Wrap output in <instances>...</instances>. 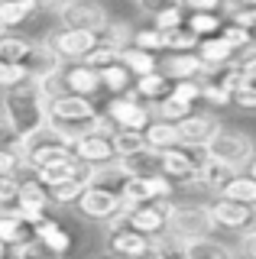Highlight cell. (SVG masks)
I'll return each mask as SVG.
<instances>
[{"instance_id":"cell-56","label":"cell","mask_w":256,"mask_h":259,"mask_svg":"<svg viewBox=\"0 0 256 259\" xmlns=\"http://www.w3.org/2000/svg\"><path fill=\"white\" fill-rule=\"evenodd\" d=\"M246 233H256V207L250 210V217H246V224H243V230H240V237H246Z\"/></svg>"},{"instance_id":"cell-17","label":"cell","mask_w":256,"mask_h":259,"mask_svg":"<svg viewBox=\"0 0 256 259\" xmlns=\"http://www.w3.org/2000/svg\"><path fill=\"white\" fill-rule=\"evenodd\" d=\"M71 156L81 162V165H88V168L117 162V152H114L110 136H101V133H81V136H75V140H71Z\"/></svg>"},{"instance_id":"cell-47","label":"cell","mask_w":256,"mask_h":259,"mask_svg":"<svg viewBox=\"0 0 256 259\" xmlns=\"http://www.w3.org/2000/svg\"><path fill=\"white\" fill-rule=\"evenodd\" d=\"M230 107L243 110V113H256V88L240 84L234 94H230Z\"/></svg>"},{"instance_id":"cell-26","label":"cell","mask_w":256,"mask_h":259,"mask_svg":"<svg viewBox=\"0 0 256 259\" xmlns=\"http://www.w3.org/2000/svg\"><path fill=\"white\" fill-rule=\"evenodd\" d=\"M117 165L123 168L126 178H149V175H159V152L140 149V152H130V156L117 159Z\"/></svg>"},{"instance_id":"cell-21","label":"cell","mask_w":256,"mask_h":259,"mask_svg":"<svg viewBox=\"0 0 256 259\" xmlns=\"http://www.w3.org/2000/svg\"><path fill=\"white\" fill-rule=\"evenodd\" d=\"M250 210L253 207H243V204L227 201V198H214L211 204H207V214H211L214 230H227V233H240V230H243Z\"/></svg>"},{"instance_id":"cell-30","label":"cell","mask_w":256,"mask_h":259,"mask_svg":"<svg viewBox=\"0 0 256 259\" xmlns=\"http://www.w3.org/2000/svg\"><path fill=\"white\" fill-rule=\"evenodd\" d=\"M143 143H146V149L153 152H165L172 149V146H179V136H175V123H165V120H149V126L143 130Z\"/></svg>"},{"instance_id":"cell-8","label":"cell","mask_w":256,"mask_h":259,"mask_svg":"<svg viewBox=\"0 0 256 259\" xmlns=\"http://www.w3.org/2000/svg\"><path fill=\"white\" fill-rule=\"evenodd\" d=\"M71 207H75L78 214L84 217V221H91V224H110L126 204L120 201L117 191L98 188V185H84V191L78 194V201H75Z\"/></svg>"},{"instance_id":"cell-48","label":"cell","mask_w":256,"mask_h":259,"mask_svg":"<svg viewBox=\"0 0 256 259\" xmlns=\"http://www.w3.org/2000/svg\"><path fill=\"white\" fill-rule=\"evenodd\" d=\"M20 81H26V71H23V65L0 62V91H10V88L20 84Z\"/></svg>"},{"instance_id":"cell-59","label":"cell","mask_w":256,"mask_h":259,"mask_svg":"<svg viewBox=\"0 0 256 259\" xmlns=\"http://www.w3.org/2000/svg\"><path fill=\"white\" fill-rule=\"evenodd\" d=\"M7 253H10V249H7L4 243H0V259H7Z\"/></svg>"},{"instance_id":"cell-46","label":"cell","mask_w":256,"mask_h":259,"mask_svg":"<svg viewBox=\"0 0 256 259\" xmlns=\"http://www.w3.org/2000/svg\"><path fill=\"white\" fill-rule=\"evenodd\" d=\"M172 97H179V101L185 104H198L201 101V81H172Z\"/></svg>"},{"instance_id":"cell-35","label":"cell","mask_w":256,"mask_h":259,"mask_svg":"<svg viewBox=\"0 0 256 259\" xmlns=\"http://www.w3.org/2000/svg\"><path fill=\"white\" fill-rule=\"evenodd\" d=\"M98 78H101V91H110V94H126L133 88V75L123 68L120 62H114L110 68H104V71H98Z\"/></svg>"},{"instance_id":"cell-16","label":"cell","mask_w":256,"mask_h":259,"mask_svg":"<svg viewBox=\"0 0 256 259\" xmlns=\"http://www.w3.org/2000/svg\"><path fill=\"white\" fill-rule=\"evenodd\" d=\"M49 194H46V188L36 182V178H29V182H20V194L17 201H13V214L20 217L23 224H39L42 217H49Z\"/></svg>"},{"instance_id":"cell-20","label":"cell","mask_w":256,"mask_h":259,"mask_svg":"<svg viewBox=\"0 0 256 259\" xmlns=\"http://www.w3.org/2000/svg\"><path fill=\"white\" fill-rule=\"evenodd\" d=\"M33 178L42 185V188H55V185H65V182H84L88 185L91 168L81 165L75 156H68V159L55 162V165H46V168H39V172H33Z\"/></svg>"},{"instance_id":"cell-41","label":"cell","mask_w":256,"mask_h":259,"mask_svg":"<svg viewBox=\"0 0 256 259\" xmlns=\"http://www.w3.org/2000/svg\"><path fill=\"white\" fill-rule=\"evenodd\" d=\"M81 191H84V182H65V185H55V188H46L52 207H71Z\"/></svg>"},{"instance_id":"cell-19","label":"cell","mask_w":256,"mask_h":259,"mask_svg":"<svg viewBox=\"0 0 256 259\" xmlns=\"http://www.w3.org/2000/svg\"><path fill=\"white\" fill-rule=\"evenodd\" d=\"M55 84H59V91L65 94H78V97H94L101 91V78L94 68H88L84 62H65L59 71V78H55Z\"/></svg>"},{"instance_id":"cell-53","label":"cell","mask_w":256,"mask_h":259,"mask_svg":"<svg viewBox=\"0 0 256 259\" xmlns=\"http://www.w3.org/2000/svg\"><path fill=\"white\" fill-rule=\"evenodd\" d=\"M169 4H182V0H137L140 13H146V16H153L156 10H162V7H169Z\"/></svg>"},{"instance_id":"cell-31","label":"cell","mask_w":256,"mask_h":259,"mask_svg":"<svg viewBox=\"0 0 256 259\" xmlns=\"http://www.w3.org/2000/svg\"><path fill=\"white\" fill-rule=\"evenodd\" d=\"M218 198L237 201V204H243V207H256V182L246 172H237L227 185H224V191L218 194Z\"/></svg>"},{"instance_id":"cell-58","label":"cell","mask_w":256,"mask_h":259,"mask_svg":"<svg viewBox=\"0 0 256 259\" xmlns=\"http://www.w3.org/2000/svg\"><path fill=\"white\" fill-rule=\"evenodd\" d=\"M36 259H65V256H52V253H42V256H36Z\"/></svg>"},{"instance_id":"cell-3","label":"cell","mask_w":256,"mask_h":259,"mask_svg":"<svg viewBox=\"0 0 256 259\" xmlns=\"http://www.w3.org/2000/svg\"><path fill=\"white\" fill-rule=\"evenodd\" d=\"M204 156L224 162V165L234 168V172H243L256 156V140L240 126H221L218 133L211 136V143L204 146Z\"/></svg>"},{"instance_id":"cell-18","label":"cell","mask_w":256,"mask_h":259,"mask_svg":"<svg viewBox=\"0 0 256 259\" xmlns=\"http://www.w3.org/2000/svg\"><path fill=\"white\" fill-rule=\"evenodd\" d=\"M159 71L169 81H204L211 68L195 52H162L159 55Z\"/></svg>"},{"instance_id":"cell-2","label":"cell","mask_w":256,"mask_h":259,"mask_svg":"<svg viewBox=\"0 0 256 259\" xmlns=\"http://www.w3.org/2000/svg\"><path fill=\"white\" fill-rule=\"evenodd\" d=\"M98 104L94 97H78V94H49V104H46V126L55 130L59 136H65L71 143L75 136L91 133L94 117H98Z\"/></svg>"},{"instance_id":"cell-62","label":"cell","mask_w":256,"mask_h":259,"mask_svg":"<svg viewBox=\"0 0 256 259\" xmlns=\"http://www.w3.org/2000/svg\"><path fill=\"white\" fill-rule=\"evenodd\" d=\"M237 259H243V256H237Z\"/></svg>"},{"instance_id":"cell-5","label":"cell","mask_w":256,"mask_h":259,"mask_svg":"<svg viewBox=\"0 0 256 259\" xmlns=\"http://www.w3.org/2000/svg\"><path fill=\"white\" fill-rule=\"evenodd\" d=\"M175 204V198H162V201H149V204H133L123 207L110 224H123L130 230L143 233V237H159L169 230V210Z\"/></svg>"},{"instance_id":"cell-11","label":"cell","mask_w":256,"mask_h":259,"mask_svg":"<svg viewBox=\"0 0 256 259\" xmlns=\"http://www.w3.org/2000/svg\"><path fill=\"white\" fill-rule=\"evenodd\" d=\"M104 113L114 120L117 130H140V133L149 126V120H153V107L143 104L140 97H133V91L110 97L107 107H104Z\"/></svg>"},{"instance_id":"cell-24","label":"cell","mask_w":256,"mask_h":259,"mask_svg":"<svg viewBox=\"0 0 256 259\" xmlns=\"http://www.w3.org/2000/svg\"><path fill=\"white\" fill-rule=\"evenodd\" d=\"M182 259H237V253L214 237H198L182 240Z\"/></svg>"},{"instance_id":"cell-22","label":"cell","mask_w":256,"mask_h":259,"mask_svg":"<svg viewBox=\"0 0 256 259\" xmlns=\"http://www.w3.org/2000/svg\"><path fill=\"white\" fill-rule=\"evenodd\" d=\"M33 240L42 243L46 253H52V256H65L71 249V233L55 217H42L39 224H33Z\"/></svg>"},{"instance_id":"cell-42","label":"cell","mask_w":256,"mask_h":259,"mask_svg":"<svg viewBox=\"0 0 256 259\" xmlns=\"http://www.w3.org/2000/svg\"><path fill=\"white\" fill-rule=\"evenodd\" d=\"M218 36H221V39H224V42H227L230 49H234V55L246 52V49L253 46V32H250V29H243V26H230V23H224Z\"/></svg>"},{"instance_id":"cell-13","label":"cell","mask_w":256,"mask_h":259,"mask_svg":"<svg viewBox=\"0 0 256 259\" xmlns=\"http://www.w3.org/2000/svg\"><path fill=\"white\" fill-rule=\"evenodd\" d=\"M120 201L126 207L133 204H149V201H162V198H175V185L165 175H149V178H126L120 185Z\"/></svg>"},{"instance_id":"cell-6","label":"cell","mask_w":256,"mask_h":259,"mask_svg":"<svg viewBox=\"0 0 256 259\" xmlns=\"http://www.w3.org/2000/svg\"><path fill=\"white\" fill-rule=\"evenodd\" d=\"M204 156V152H201ZM198 152L182 149V146H172V149L159 152V175H165L175 185V191H201L198 185Z\"/></svg>"},{"instance_id":"cell-36","label":"cell","mask_w":256,"mask_h":259,"mask_svg":"<svg viewBox=\"0 0 256 259\" xmlns=\"http://www.w3.org/2000/svg\"><path fill=\"white\" fill-rule=\"evenodd\" d=\"M126 182L123 168L117 165V162H107V165H98L91 168V178H88V185H98V188H110V191H120V185Z\"/></svg>"},{"instance_id":"cell-4","label":"cell","mask_w":256,"mask_h":259,"mask_svg":"<svg viewBox=\"0 0 256 259\" xmlns=\"http://www.w3.org/2000/svg\"><path fill=\"white\" fill-rule=\"evenodd\" d=\"M71 156V143L65 136H59L55 130L42 126L36 130L33 136H26L20 146V168H29V172H39L46 165H55V162Z\"/></svg>"},{"instance_id":"cell-57","label":"cell","mask_w":256,"mask_h":259,"mask_svg":"<svg viewBox=\"0 0 256 259\" xmlns=\"http://www.w3.org/2000/svg\"><path fill=\"white\" fill-rule=\"evenodd\" d=\"M243 172H246V175H250V178H253V182H256V156H253V162H250V165H246V168H243Z\"/></svg>"},{"instance_id":"cell-27","label":"cell","mask_w":256,"mask_h":259,"mask_svg":"<svg viewBox=\"0 0 256 259\" xmlns=\"http://www.w3.org/2000/svg\"><path fill=\"white\" fill-rule=\"evenodd\" d=\"M26 240H33V227L23 224L17 214H13V207L0 210V243H4L7 249L13 246H23Z\"/></svg>"},{"instance_id":"cell-49","label":"cell","mask_w":256,"mask_h":259,"mask_svg":"<svg viewBox=\"0 0 256 259\" xmlns=\"http://www.w3.org/2000/svg\"><path fill=\"white\" fill-rule=\"evenodd\" d=\"M20 194V175H0V210L13 207Z\"/></svg>"},{"instance_id":"cell-1","label":"cell","mask_w":256,"mask_h":259,"mask_svg":"<svg viewBox=\"0 0 256 259\" xmlns=\"http://www.w3.org/2000/svg\"><path fill=\"white\" fill-rule=\"evenodd\" d=\"M46 104H49V91H46V84L26 78V81H20L17 88L4 91L0 117L17 130L20 140H26V136H33L36 130L46 126Z\"/></svg>"},{"instance_id":"cell-55","label":"cell","mask_w":256,"mask_h":259,"mask_svg":"<svg viewBox=\"0 0 256 259\" xmlns=\"http://www.w3.org/2000/svg\"><path fill=\"white\" fill-rule=\"evenodd\" d=\"M33 4H36V10H59L65 0H33Z\"/></svg>"},{"instance_id":"cell-52","label":"cell","mask_w":256,"mask_h":259,"mask_svg":"<svg viewBox=\"0 0 256 259\" xmlns=\"http://www.w3.org/2000/svg\"><path fill=\"white\" fill-rule=\"evenodd\" d=\"M17 172H20V156L0 152V175H17Z\"/></svg>"},{"instance_id":"cell-12","label":"cell","mask_w":256,"mask_h":259,"mask_svg":"<svg viewBox=\"0 0 256 259\" xmlns=\"http://www.w3.org/2000/svg\"><path fill=\"white\" fill-rule=\"evenodd\" d=\"M55 52H59L62 62H84L88 55L98 49V32H88V29H62L55 26L49 36H46Z\"/></svg>"},{"instance_id":"cell-44","label":"cell","mask_w":256,"mask_h":259,"mask_svg":"<svg viewBox=\"0 0 256 259\" xmlns=\"http://www.w3.org/2000/svg\"><path fill=\"white\" fill-rule=\"evenodd\" d=\"M201 101H204V104H211V107H230V94L224 91L221 84H214L211 78H204V81H201Z\"/></svg>"},{"instance_id":"cell-25","label":"cell","mask_w":256,"mask_h":259,"mask_svg":"<svg viewBox=\"0 0 256 259\" xmlns=\"http://www.w3.org/2000/svg\"><path fill=\"white\" fill-rule=\"evenodd\" d=\"M133 97H140L143 104H149V107H153V104H159L162 101L165 94L172 91V81L162 75V71H149V75H143V78H133Z\"/></svg>"},{"instance_id":"cell-60","label":"cell","mask_w":256,"mask_h":259,"mask_svg":"<svg viewBox=\"0 0 256 259\" xmlns=\"http://www.w3.org/2000/svg\"><path fill=\"white\" fill-rule=\"evenodd\" d=\"M101 259H120V256H110V253H104V256H101Z\"/></svg>"},{"instance_id":"cell-14","label":"cell","mask_w":256,"mask_h":259,"mask_svg":"<svg viewBox=\"0 0 256 259\" xmlns=\"http://www.w3.org/2000/svg\"><path fill=\"white\" fill-rule=\"evenodd\" d=\"M107 227V253L110 256H120V259H149V237L130 230L123 224H104Z\"/></svg>"},{"instance_id":"cell-23","label":"cell","mask_w":256,"mask_h":259,"mask_svg":"<svg viewBox=\"0 0 256 259\" xmlns=\"http://www.w3.org/2000/svg\"><path fill=\"white\" fill-rule=\"evenodd\" d=\"M234 175H237L234 168H227L224 162L211 159V156H201V159H198V185H201V191L214 194V198L224 191V185H227Z\"/></svg>"},{"instance_id":"cell-45","label":"cell","mask_w":256,"mask_h":259,"mask_svg":"<svg viewBox=\"0 0 256 259\" xmlns=\"http://www.w3.org/2000/svg\"><path fill=\"white\" fill-rule=\"evenodd\" d=\"M237 68H240V78H243V84L256 88V46H250L246 52L237 55Z\"/></svg>"},{"instance_id":"cell-38","label":"cell","mask_w":256,"mask_h":259,"mask_svg":"<svg viewBox=\"0 0 256 259\" xmlns=\"http://www.w3.org/2000/svg\"><path fill=\"white\" fill-rule=\"evenodd\" d=\"M110 143H114L117 159L130 156V152L146 149V143H143V133H140V130H114V133H110Z\"/></svg>"},{"instance_id":"cell-34","label":"cell","mask_w":256,"mask_h":259,"mask_svg":"<svg viewBox=\"0 0 256 259\" xmlns=\"http://www.w3.org/2000/svg\"><path fill=\"white\" fill-rule=\"evenodd\" d=\"M195 39H207V36H218L224 26V16L221 13H188L185 23H182Z\"/></svg>"},{"instance_id":"cell-33","label":"cell","mask_w":256,"mask_h":259,"mask_svg":"<svg viewBox=\"0 0 256 259\" xmlns=\"http://www.w3.org/2000/svg\"><path fill=\"white\" fill-rule=\"evenodd\" d=\"M29 49H33V39H26L23 32H0V62L23 65Z\"/></svg>"},{"instance_id":"cell-15","label":"cell","mask_w":256,"mask_h":259,"mask_svg":"<svg viewBox=\"0 0 256 259\" xmlns=\"http://www.w3.org/2000/svg\"><path fill=\"white\" fill-rule=\"evenodd\" d=\"M62 62L59 52L46 42V39H39V42H33V49H29V55L23 59V71H26L29 81H39V84H49V81L59 78L62 71Z\"/></svg>"},{"instance_id":"cell-54","label":"cell","mask_w":256,"mask_h":259,"mask_svg":"<svg viewBox=\"0 0 256 259\" xmlns=\"http://www.w3.org/2000/svg\"><path fill=\"white\" fill-rule=\"evenodd\" d=\"M237 256L243 259H256V233H246V237H240V249Z\"/></svg>"},{"instance_id":"cell-63","label":"cell","mask_w":256,"mask_h":259,"mask_svg":"<svg viewBox=\"0 0 256 259\" xmlns=\"http://www.w3.org/2000/svg\"><path fill=\"white\" fill-rule=\"evenodd\" d=\"M0 4H4V0H0Z\"/></svg>"},{"instance_id":"cell-50","label":"cell","mask_w":256,"mask_h":259,"mask_svg":"<svg viewBox=\"0 0 256 259\" xmlns=\"http://www.w3.org/2000/svg\"><path fill=\"white\" fill-rule=\"evenodd\" d=\"M20 146H23L20 133L0 117V152H13V156H20Z\"/></svg>"},{"instance_id":"cell-9","label":"cell","mask_w":256,"mask_h":259,"mask_svg":"<svg viewBox=\"0 0 256 259\" xmlns=\"http://www.w3.org/2000/svg\"><path fill=\"white\" fill-rule=\"evenodd\" d=\"M55 16H59L62 29H88V32H101L110 20V13L98 0H65L55 10Z\"/></svg>"},{"instance_id":"cell-43","label":"cell","mask_w":256,"mask_h":259,"mask_svg":"<svg viewBox=\"0 0 256 259\" xmlns=\"http://www.w3.org/2000/svg\"><path fill=\"white\" fill-rule=\"evenodd\" d=\"M114 62H120V52H117V49H107V46H98V49H94V52L84 59V65H88V68H94V71L110 68Z\"/></svg>"},{"instance_id":"cell-29","label":"cell","mask_w":256,"mask_h":259,"mask_svg":"<svg viewBox=\"0 0 256 259\" xmlns=\"http://www.w3.org/2000/svg\"><path fill=\"white\" fill-rule=\"evenodd\" d=\"M36 10L33 0H4L0 4V32H17Z\"/></svg>"},{"instance_id":"cell-10","label":"cell","mask_w":256,"mask_h":259,"mask_svg":"<svg viewBox=\"0 0 256 259\" xmlns=\"http://www.w3.org/2000/svg\"><path fill=\"white\" fill-rule=\"evenodd\" d=\"M224 123L214 113L207 110H191L185 120L175 123V136H179V146L182 149H191V152H204V146L211 143V136L218 133Z\"/></svg>"},{"instance_id":"cell-61","label":"cell","mask_w":256,"mask_h":259,"mask_svg":"<svg viewBox=\"0 0 256 259\" xmlns=\"http://www.w3.org/2000/svg\"><path fill=\"white\" fill-rule=\"evenodd\" d=\"M250 32H253V46H256V26H253V29H250Z\"/></svg>"},{"instance_id":"cell-7","label":"cell","mask_w":256,"mask_h":259,"mask_svg":"<svg viewBox=\"0 0 256 259\" xmlns=\"http://www.w3.org/2000/svg\"><path fill=\"white\" fill-rule=\"evenodd\" d=\"M169 233L179 240H198V237H211L214 224L207 214V204L198 201H175L169 210Z\"/></svg>"},{"instance_id":"cell-37","label":"cell","mask_w":256,"mask_h":259,"mask_svg":"<svg viewBox=\"0 0 256 259\" xmlns=\"http://www.w3.org/2000/svg\"><path fill=\"white\" fill-rule=\"evenodd\" d=\"M130 46L143 49V52H149V55H162V32L156 26H137L130 32Z\"/></svg>"},{"instance_id":"cell-39","label":"cell","mask_w":256,"mask_h":259,"mask_svg":"<svg viewBox=\"0 0 256 259\" xmlns=\"http://www.w3.org/2000/svg\"><path fill=\"white\" fill-rule=\"evenodd\" d=\"M195 46H198V39L185 26H175L169 32H162V52H195Z\"/></svg>"},{"instance_id":"cell-28","label":"cell","mask_w":256,"mask_h":259,"mask_svg":"<svg viewBox=\"0 0 256 259\" xmlns=\"http://www.w3.org/2000/svg\"><path fill=\"white\" fill-rule=\"evenodd\" d=\"M195 55L201 59L207 68H221V65H227V62H234L237 55H234V49H230L227 42H224L221 36H207V39H198V46H195Z\"/></svg>"},{"instance_id":"cell-40","label":"cell","mask_w":256,"mask_h":259,"mask_svg":"<svg viewBox=\"0 0 256 259\" xmlns=\"http://www.w3.org/2000/svg\"><path fill=\"white\" fill-rule=\"evenodd\" d=\"M182 23H185L182 4H169V7H162V10H156L153 16H149V26H156L159 32H169L175 26H182Z\"/></svg>"},{"instance_id":"cell-51","label":"cell","mask_w":256,"mask_h":259,"mask_svg":"<svg viewBox=\"0 0 256 259\" xmlns=\"http://www.w3.org/2000/svg\"><path fill=\"white\" fill-rule=\"evenodd\" d=\"M227 0H182V10L188 13H221Z\"/></svg>"},{"instance_id":"cell-32","label":"cell","mask_w":256,"mask_h":259,"mask_svg":"<svg viewBox=\"0 0 256 259\" xmlns=\"http://www.w3.org/2000/svg\"><path fill=\"white\" fill-rule=\"evenodd\" d=\"M120 65H123L133 78H143V75H149V71L159 68V55H149V52H143V49L123 46L120 49Z\"/></svg>"}]
</instances>
